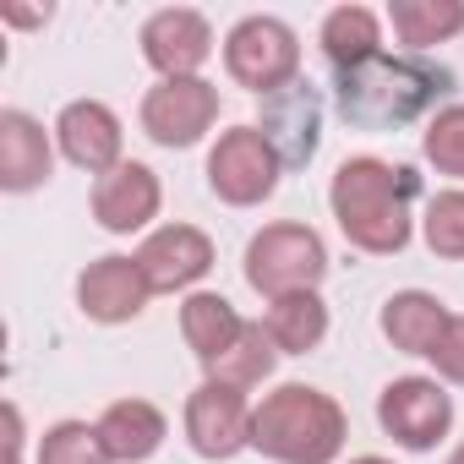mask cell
Wrapping results in <instances>:
<instances>
[{
  "label": "cell",
  "mask_w": 464,
  "mask_h": 464,
  "mask_svg": "<svg viewBox=\"0 0 464 464\" xmlns=\"http://www.w3.org/2000/svg\"><path fill=\"white\" fill-rule=\"evenodd\" d=\"M415 197H420V175L410 164H388L372 153L344 159L334 169V186H328V208L344 229V241L372 252V257H393L410 246Z\"/></svg>",
  "instance_id": "obj_1"
},
{
  "label": "cell",
  "mask_w": 464,
  "mask_h": 464,
  "mask_svg": "<svg viewBox=\"0 0 464 464\" xmlns=\"http://www.w3.org/2000/svg\"><path fill=\"white\" fill-rule=\"evenodd\" d=\"M453 88V72L426 55H372L361 66L334 72V104L355 131H399L437 110Z\"/></svg>",
  "instance_id": "obj_2"
},
{
  "label": "cell",
  "mask_w": 464,
  "mask_h": 464,
  "mask_svg": "<svg viewBox=\"0 0 464 464\" xmlns=\"http://www.w3.org/2000/svg\"><path fill=\"white\" fill-rule=\"evenodd\" d=\"M344 437H350V420L339 399L306 382L274 388L252 415V448L279 464H334L344 453Z\"/></svg>",
  "instance_id": "obj_3"
},
{
  "label": "cell",
  "mask_w": 464,
  "mask_h": 464,
  "mask_svg": "<svg viewBox=\"0 0 464 464\" xmlns=\"http://www.w3.org/2000/svg\"><path fill=\"white\" fill-rule=\"evenodd\" d=\"M328 274V246L312 224H268L246 246V285L268 301L317 290Z\"/></svg>",
  "instance_id": "obj_4"
},
{
  "label": "cell",
  "mask_w": 464,
  "mask_h": 464,
  "mask_svg": "<svg viewBox=\"0 0 464 464\" xmlns=\"http://www.w3.org/2000/svg\"><path fill=\"white\" fill-rule=\"evenodd\" d=\"M224 72L257 99L301 82V39L279 17H241L224 39Z\"/></svg>",
  "instance_id": "obj_5"
},
{
  "label": "cell",
  "mask_w": 464,
  "mask_h": 464,
  "mask_svg": "<svg viewBox=\"0 0 464 464\" xmlns=\"http://www.w3.org/2000/svg\"><path fill=\"white\" fill-rule=\"evenodd\" d=\"M279 175H285V164H279V153L268 148V137L257 126H229V131H218V142L208 153V186L229 208H257V202H268L274 186H279Z\"/></svg>",
  "instance_id": "obj_6"
},
{
  "label": "cell",
  "mask_w": 464,
  "mask_h": 464,
  "mask_svg": "<svg viewBox=\"0 0 464 464\" xmlns=\"http://www.w3.org/2000/svg\"><path fill=\"white\" fill-rule=\"evenodd\" d=\"M218 121V88L202 77H159L142 93V131L159 148H197Z\"/></svg>",
  "instance_id": "obj_7"
},
{
  "label": "cell",
  "mask_w": 464,
  "mask_h": 464,
  "mask_svg": "<svg viewBox=\"0 0 464 464\" xmlns=\"http://www.w3.org/2000/svg\"><path fill=\"white\" fill-rule=\"evenodd\" d=\"M377 420L382 431L410 448V453H426L448 437L453 426V399L437 377H393L382 393H377Z\"/></svg>",
  "instance_id": "obj_8"
},
{
  "label": "cell",
  "mask_w": 464,
  "mask_h": 464,
  "mask_svg": "<svg viewBox=\"0 0 464 464\" xmlns=\"http://www.w3.org/2000/svg\"><path fill=\"white\" fill-rule=\"evenodd\" d=\"M252 404L241 388H224V382H202L186 399V442L202 459H236L241 448H252Z\"/></svg>",
  "instance_id": "obj_9"
},
{
  "label": "cell",
  "mask_w": 464,
  "mask_h": 464,
  "mask_svg": "<svg viewBox=\"0 0 464 464\" xmlns=\"http://www.w3.org/2000/svg\"><path fill=\"white\" fill-rule=\"evenodd\" d=\"M257 131L268 137V148L279 153L285 169H306L317 142H323V99H317V88L312 82H290V88L268 93Z\"/></svg>",
  "instance_id": "obj_10"
},
{
  "label": "cell",
  "mask_w": 464,
  "mask_h": 464,
  "mask_svg": "<svg viewBox=\"0 0 464 464\" xmlns=\"http://www.w3.org/2000/svg\"><path fill=\"white\" fill-rule=\"evenodd\" d=\"M213 55V28L191 6H164L142 23V61L159 77H197Z\"/></svg>",
  "instance_id": "obj_11"
},
{
  "label": "cell",
  "mask_w": 464,
  "mask_h": 464,
  "mask_svg": "<svg viewBox=\"0 0 464 464\" xmlns=\"http://www.w3.org/2000/svg\"><path fill=\"white\" fill-rule=\"evenodd\" d=\"M148 295H153V285H148V274H142L137 257H99V263H88L82 279H77V306H82V317H93V323H104V328L142 317Z\"/></svg>",
  "instance_id": "obj_12"
},
{
  "label": "cell",
  "mask_w": 464,
  "mask_h": 464,
  "mask_svg": "<svg viewBox=\"0 0 464 464\" xmlns=\"http://www.w3.org/2000/svg\"><path fill=\"white\" fill-rule=\"evenodd\" d=\"M137 263L153 285V295H175V290H191L197 279H208L213 268V241L202 236L197 224H164L137 246Z\"/></svg>",
  "instance_id": "obj_13"
},
{
  "label": "cell",
  "mask_w": 464,
  "mask_h": 464,
  "mask_svg": "<svg viewBox=\"0 0 464 464\" xmlns=\"http://www.w3.org/2000/svg\"><path fill=\"white\" fill-rule=\"evenodd\" d=\"M159 202H164V186L137 159H126V164H115L110 175L93 180V218L110 229V236H131V229H142L148 218H159Z\"/></svg>",
  "instance_id": "obj_14"
},
{
  "label": "cell",
  "mask_w": 464,
  "mask_h": 464,
  "mask_svg": "<svg viewBox=\"0 0 464 464\" xmlns=\"http://www.w3.org/2000/svg\"><path fill=\"white\" fill-rule=\"evenodd\" d=\"M55 142H61V153H66L77 169H88V175H110L115 164H126V159H121V121H115V110L99 104V99H72V104L61 110V121H55Z\"/></svg>",
  "instance_id": "obj_15"
},
{
  "label": "cell",
  "mask_w": 464,
  "mask_h": 464,
  "mask_svg": "<svg viewBox=\"0 0 464 464\" xmlns=\"http://www.w3.org/2000/svg\"><path fill=\"white\" fill-rule=\"evenodd\" d=\"M55 169L50 131L28 110H0V186L6 191H34Z\"/></svg>",
  "instance_id": "obj_16"
},
{
  "label": "cell",
  "mask_w": 464,
  "mask_h": 464,
  "mask_svg": "<svg viewBox=\"0 0 464 464\" xmlns=\"http://www.w3.org/2000/svg\"><path fill=\"white\" fill-rule=\"evenodd\" d=\"M164 437H169V426H164L159 404H148V399H115V404L99 415V442H104V453H110L115 464H142V459H153V453L164 448Z\"/></svg>",
  "instance_id": "obj_17"
},
{
  "label": "cell",
  "mask_w": 464,
  "mask_h": 464,
  "mask_svg": "<svg viewBox=\"0 0 464 464\" xmlns=\"http://www.w3.org/2000/svg\"><path fill=\"white\" fill-rule=\"evenodd\" d=\"M448 317H453V312H448L437 295H426V290H399V295L382 301V334H388V344L404 350V355H426V361H431V350H437Z\"/></svg>",
  "instance_id": "obj_18"
},
{
  "label": "cell",
  "mask_w": 464,
  "mask_h": 464,
  "mask_svg": "<svg viewBox=\"0 0 464 464\" xmlns=\"http://www.w3.org/2000/svg\"><path fill=\"white\" fill-rule=\"evenodd\" d=\"M241 328H246V317L229 306L224 295H213V290H191V295L180 301V339L191 344V355H197L202 366H213L229 344H236Z\"/></svg>",
  "instance_id": "obj_19"
},
{
  "label": "cell",
  "mask_w": 464,
  "mask_h": 464,
  "mask_svg": "<svg viewBox=\"0 0 464 464\" xmlns=\"http://www.w3.org/2000/svg\"><path fill=\"white\" fill-rule=\"evenodd\" d=\"M263 328H268V339H274L279 355H306V350H317L328 339V301L317 290L279 295V301H268Z\"/></svg>",
  "instance_id": "obj_20"
},
{
  "label": "cell",
  "mask_w": 464,
  "mask_h": 464,
  "mask_svg": "<svg viewBox=\"0 0 464 464\" xmlns=\"http://www.w3.org/2000/svg\"><path fill=\"white\" fill-rule=\"evenodd\" d=\"M388 23H393L399 44L410 55H420L426 44H448L453 34H464V0H393Z\"/></svg>",
  "instance_id": "obj_21"
},
{
  "label": "cell",
  "mask_w": 464,
  "mask_h": 464,
  "mask_svg": "<svg viewBox=\"0 0 464 464\" xmlns=\"http://www.w3.org/2000/svg\"><path fill=\"white\" fill-rule=\"evenodd\" d=\"M323 55L334 61V72L382 55V23H377V12H366V6H339V12H328V17H323Z\"/></svg>",
  "instance_id": "obj_22"
},
{
  "label": "cell",
  "mask_w": 464,
  "mask_h": 464,
  "mask_svg": "<svg viewBox=\"0 0 464 464\" xmlns=\"http://www.w3.org/2000/svg\"><path fill=\"white\" fill-rule=\"evenodd\" d=\"M274 361H279V350H274V339H268V328L263 323H246L241 328V339L229 344L213 366H202L208 372V382H224V388H257V382H268L274 377Z\"/></svg>",
  "instance_id": "obj_23"
},
{
  "label": "cell",
  "mask_w": 464,
  "mask_h": 464,
  "mask_svg": "<svg viewBox=\"0 0 464 464\" xmlns=\"http://www.w3.org/2000/svg\"><path fill=\"white\" fill-rule=\"evenodd\" d=\"M420 236H426L431 257L464 263V186H453V191H437V197L426 202V218H420Z\"/></svg>",
  "instance_id": "obj_24"
},
{
  "label": "cell",
  "mask_w": 464,
  "mask_h": 464,
  "mask_svg": "<svg viewBox=\"0 0 464 464\" xmlns=\"http://www.w3.org/2000/svg\"><path fill=\"white\" fill-rule=\"evenodd\" d=\"M39 464H115L99 442V426L88 420H55L39 437Z\"/></svg>",
  "instance_id": "obj_25"
},
{
  "label": "cell",
  "mask_w": 464,
  "mask_h": 464,
  "mask_svg": "<svg viewBox=\"0 0 464 464\" xmlns=\"http://www.w3.org/2000/svg\"><path fill=\"white\" fill-rule=\"evenodd\" d=\"M420 153L437 175H459L464 180V104H442L431 121H426V137H420Z\"/></svg>",
  "instance_id": "obj_26"
},
{
  "label": "cell",
  "mask_w": 464,
  "mask_h": 464,
  "mask_svg": "<svg viewBox=\"0 0 464 464\" xmlns=\"http://www.w3.org/2000/svg\"><path fill=\"white\" fill-rule=\"evenodd\" d=\"M431 366H437L442 382H459L464 388V317H448V328H442V339L431 350Z\"/></svg>",
  "instance_id": "obj_27"
},
{
  "label": "cell",
  "mask_w": 464,
  "mask_h": 464,
  "mask_svg": "<svg viewBox=\"0 0 464 464\" xmlns=\"http://www.w3.org/2000/svg\"><path fill=\"white\" fill-rule=\"evenodd\" d=\"M350 464H388V459H377V453H361V459H350Z\"/></svg>",
  "instance_id": "obj_28"
},
{
  "label": "cell",
  "mask_w": 464,
  "mask_h": 464,
  "mask_svg": "<svg viewBox=\"0 0 464 464\" xmlns=\"http://www.w3.org/2000/svg\"><path fill=\"white\" fill-rule=\"evenodd\" d=\"M448 464H464V442H459V448H453V453H448Z\"/></svg>",
  "instance_id": "obj_29"
}]
</instances>
